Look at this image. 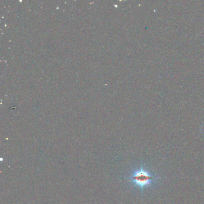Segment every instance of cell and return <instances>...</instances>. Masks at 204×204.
Masks as SVG:
<instances>
[{
    "label": "cell",
    "mask_w": 204,
    "mask_h": 204,
    "mask_svg": "<svg viewBox=\"0 0 204 204\" xmlns=\"http://www.w3.org/2000/svg\"><path fill=\"white\" fill-rule=\"evenodd\" d=\"M158 178H160V177H157L150 174L142 166L140 168L134 171L131 175L127 178V180L135 187L143 189L150 185Z\"/></svg>",
    "instance_id": "1"
}]
</instances>
